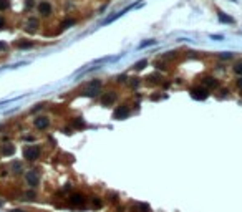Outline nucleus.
<instances>
[{
	"instance_id": "ddd939ff",
	"label": "nucleus",
	"mask_w": 242,
	"mask_h": 212,
	"mask_svg": "<svg viewBox=\"0 0 242 212\" xmlns=\"http://www.w3.org/2000/svg\"><path fill=\"white\" fill-rule=\"evenodd\" d=\"M90 204H91V209H101V207H103V200H101V197H98V196L91 197Z\"/></svg>"
},
{
	"instance_id": "aec40b11",
	"label": "nucleus",
	"mask_w": 242,
	"mask_h": 212,
	"mask_svg": "<svg viewBox=\"0 0 242 212\" xmlns=\"http://www.w3.org/2000/svg\"><path fill=\"white\" fill-rule=\"evenodd\" d=\"M73 126H75V128H83V126H85V121H83L81 118H75L73 119Z\"/></svg>"
},
{
	"instance_id": "6e6552de",
	"label": "nucleus",
	"mask_w": 242,
	"mask_h": 212,
	"mask_svg": "<svg viewBox=\"0 0 242 212\" xmlns=\"http://www.w3.org/2000/svg\"><path fill=\"white\" fill-rule=\"evenodd\" d=\"M118 100V94L114 93V91H108V93H104L103 96H101V104H104V106H108V104H113L114 101Z\"/></svg>"
},
{
	"instance_id": "5701e85b",
	"label": "nucleus",
	"mask_w": 242,
	"mask_h": 212,
	"mask_svg": "<svg viewBox=\"0 0 242 212\" xmlns=\"http://www.w3.org/2000/svg\"><path fill=\"white\" fill-rule=\"evenodd\" d=\"M25 197H27V200H33L35 199V192L33 190H28V192H25Z\"/></svg>"
},
{
	"instance_id": "72a5a7b5",
	"label": "nucleus",
	"mask_w": 242,
	"mask_h": 212,
	"mask_svg": "<svg viewBox=\"0 0 242 212\" xmlns=\"http://www.w3.org/2000/svg\"><path fill=\"white\" fill-rule=\"evenodd\" d=\"M27 7H28V8H31V7H33V2H31V0H27Z\"/></svg>"
},
{
	"instance_id": "39448f33",
	"label": "nucleus",
	"mask_w": 242,
	"mask_h": 212,
	"mask_svg": "<svg viewBox=\"0 0 242 212\" xmlns=\"http://www.w3.org/2000/svg\"><path fill=\"white\" fill-rule=\"evenodd\" d=\"M37 8H38V12H40V15H43V17H50L51 13H53V7H51V3L47 2V0H41Z\"/></svg>"
},
{
	"instance_id": "f257e3e1",
	"label": "nucleus",
	"mask_w": 242,
	"mask_h": 212,
	"mask_svg": "<svg viewBox=\"0 0 242 212\" xmlns=\"http://www.w3.org/2000/svg\"><path fill=\"white\" fill-rule=\"evenodd\" d=\"M40 154H41V149H40V146H37V144H30V146H27L25 149H23V157L30 162H35L38 157H40Z\"/></svg>"
},
{
	"instance_id": "cd10ccee",
	"label": "nucleus",
	"mask_w": 242,
	"mask_h": 212,
	"mask_svg": "<svg viewBox=\"0 0 242 212\" xmlns=\"http://www.w3.org/2000/svg\"><path fill=\"white\" fill-rule=\"evenodd\" d=\"M211 38H212V40H222L224 37H222V35H211Z\"/></svg>"
},
{
	"instance_id": "bb28decb",
	"label": "nucleus",
	"mask_w": 242,
	"mask_h": 212,
	"mask_svg": "<svg viewBox=\"0 0 242 212\" xmlns=\"http://www.w3.org/2000/svg\"><path fill=\"white\" fill-rule=\"evenodd\" d=\"M138 80L139 78H131V86H138V83H139Z\"/></svg>"
},
{
	"instance_id": "393cba45",
	"label": "nucleus",
	"mask_w": 242,
	"mask_h": 212,
	"mask_svg": "<svg viewBox=\"0 0 242 212\" xmlns=\"http://www.w3.org/2000/svg\"><path fill=\"white\" fill-rule=\"evenodd\" d=\"M75 23V20H65V22L61 23V28H68L70 25H73Z\"/></svg>"
},
{
	"instance_id": "c85d7f7f",
	"label": "nucleus",
	"mask_w": 242,
	"mask_h": 212,
	"mask_svg": "<svg viewBox=\"0 0 242 212\" xmlns=\"http://www.w3.org/2000/svg\"><path fill=\"white\" fill-rule=\"evenodd\" d=\"M126 78H128L126 75H120V76H118V81H120V83H121V81L124 83V81H126Z\"/></svg>"
},
{
	"instance_id": "7c9ffc66",
	"label": "nucleus",
	"mask_w": 242,
	"mask_h": 212,
	"mask_svg": "<svg viewBox=\"0 0 242 212\" xmlns=\"http://www.w3.org/2000/svg\"><path fill=\"white\" fill-rule=\"evenodd\" d=\"M236 84H237V88H239V90H242V76L236 81Z\"/></svg>"
},
{
	"instance_id": "9b49d317",
	"label": "nucleus",
	"mask_w": 242,
	"mask_h": 212,
	"mask_svg": "<svg viewBox=\"0 0 242 212\" xmlns=\"http://www.w3.org/2000/svg\"><path fill=\"white\" fill-rule=\"evenodd\" d=\"M40 27V22H38V18H35V17H30L28 20H27V30H30V31H35L37 28Z\"/></svg>"
},
{
	"instance_id": "dca6fc26",
	"label": "nucleus",
	"mask_w": 242,
	"mask_h": 212,
	"mask_svg": "<svg viewBox=\"0 0 242 212\" xmlns=\"http://www.w3.org/2000/svg\"><path fill=\"white\" fill-rule=\"evenodd\" d=\"M12 169H13V172L15 174H20V172H23V167H22V162H18V161H15L12 164Z\"/></svg>"
},
{
	"instance_id": "423d86ee",
	"label": "nucleus",
	"mask_w": 242,
	"mask_h": 212,
	"mask_svg": "<svg viewBox=\"0 0 242 212\" xmlns=\"http://www.w3.org/2000/svg\"><path fill=\"white\" fill-rule=\"evenodd\" d=\"M33 126L37 129H40V131L48 129V128H50V119H48L47 116H37V118L33 119Z\"/></svg>"
},
{
	"instance_id": "a211bd4d",
	"label": "nucleus",
	"mask_w": 242,
	"mask_h": 212,
	"mask_svg": "<svg viewBox=\"0 0 242 212\" xmlns=\"http://www.w3.org/2000/svg\"><path fill=\"white\" fill-rule=\"evenodd\" d=\"M86 88H94V90H100V88H101V80H93V81H90Z\"/></svg>"
},
{
	"instance_id": "f8f14e48",
	"label": "nucleus",
	"mask_w": 242,
	"mask_h": 212,
	"mask_svg": "<svg viewBox=\"0 0 242 212\" xmlns=\"http://www.w3.org/2000/svg\"><path fill=\"white\" fill-rule=\"evenodd\" d=\"M131 210H133V212H151V207H149L148 204L139 202V204H136V206H133Z\"/></svg>"
},
{
	"instance_id": "4468645a",
	"label": "nucleus",
	"mask_w": 242,
	"mask_h": 212,
	"mask_svg": "<svg viewBox=\"0 0 242 212\" xmlns=\"http://www.w3.org/2000/svg\"><path fill=\"white\" fill-rule=\"evenodd\" d=\"M146 66H148V60H139L138 63H134V65H133V70H136V71H141V70H144Z\"/></svg>"
},
{
	"instance_id": "412c9836",
	"label": "nucleus",
	"mask_w": 242,
	"mask_h": 212,
	"mask_svg": "<svg viewBox=\"0 0 242 212\" xmlns=\"http://www.w3.org/2000/svg\"><path fill=\"white\" fill-rule=\"evenodd\" d=\"M234 71H236L237 75L242 76V61H237L236 65H234Z\"/></svg>"
},
{
	"instance_id": "f03ea898",
	"label": "nucleus",
	"mask_w": 242,
	"mask_h": 212,
	"mask_svg": "<svg viewBox=\"0 0 242 212\" xmlns=\"http://www.w3.org/2000/svg\"><path fill=\"white\" fill-rule=\"evenodd\" d=\"M86 196L83 192H73V194H70V197H68V202L71 204L73 207H85V204H86Z\"/></svg>"
},
{
	"instance_id": "6ab92c4d",
	"label": "nucleus",
	"mask_w": 242,
	"mask_h": 212,
	"mask_svg": "<svg viewBox=\"0 0 242 212\" xmlns=\"http://www.w3.org/2000/svg\"><path fill=\"white\" fill-rule=\"evenodd\" d=\"M10 8V0H0V12H5Z\"/></svg>"
},
{
	"instance_id": "2eb2a0df",
	"label": "nucleus",
	"mask_w": 242,
	"mask_h": 212,
	"mask_svg": "<svg viewBox=\"0 0 242 212\" xmlns=\"http://www.w3.org/2000/svg\"><path fill=\"white\" fill-rule=\"evenodd\" d=\"M15 45L17 48H30V47H33V43L31 41H28V40H22V41H15Z\"/></svg>"
},
{
	"instance_id": "a878e982",
	"label": "nucleus",
	"mask_w": 242,
	"mask_h": 212,
	"mask_svg": "<svg viewBox=\"0 0 242 212\" xmlns=\"http://www.w3.org/2000/svg\"><path fill=\"white\" fill-rule=\"evenodd\" d=\"M220 58H222V60H230V58H232V53H229V51H224L222 55H220Z\"/></svg>"
},
{
	"instance_id": "9d476101",
	"label": "nucleus",
	"mask_w": 242,
	"mask_h": 212,
	"mask_svg": "<svg viewBox=\"0 0 242 212\" xmlns=\"http://www.w3.org/2000/svg\"><path fill=\"white\" fill-rule=\"evenodd\" d=\"M0 154L5 156V157L13 156V154H15V146H12V144H2V147H0Z\"/></svg>"
},
{
	"instance_id": "c9c22d12",
	"label": "nucleus",
	"mask_w": 242,
	"mask_h": 212,
	"mask_svg": "<svg viewBox=\"0 0 242 212\" xmlns=\"http://www.w3.org/2000/svg\"><path fill=\"white\" fill-rule=\"evenodd\" d=\"M10 212H23V210H22V209H12Z\"/></svg>"
},
{
	"instance_id": "b1692460",
	"label": "nucleus",
	"mask_w": 242,
	"mask_h": 212,
	"mask_svg": "<svg viewBox=\"0 0 242 212\" xmlns=\"http://www.w3.org/2000/svg\"><path fill=\"white\" fill-rule=\"evenodd\" d=\"M154 65H156V68H157V70H167L166 63H161V61H156V63H154Z\"/></svg>"
},
{
	"instance_id": "20e7f679",
	"label": "nucleus",
	"mask_w": 242,
	"mask_h": 212,
	"mask_svg": "<svg viewBox=\"0 0 242 212\" xmlns=\"http://www.w3.org/2000/svg\"><path fill=\"white\" fill-rule=\"evenodd\" d=\"M191 94L194 100H206L209 96V90L202 84V86H194L191 88Z\"/></svg>"
},
{
	"instance_id": "4be33fe9",
	"label": "nucleus",
	"mask_w": 242,
	"mask_h": 212,
	"mask_svg": "<svg viewBox=\"0 0 242 212\" xmlns=\"http://www.w3.org/2000/svg\"><path fill=\"white\" fill-rule=\"evenodd\" d=\"M156 43V40H148V41H143L141 45H139V48H144V47H149V45H154Z\"/></svg>"
},
{
	"instance_id": "f3484780",
	"label": "nucleus",
	"mask_w": 242,
	"mask_h": 212,
	"mask_svg": "<svg viewBox=\"0 0 242 212\" xmlns=\"http://www.w3.org/2000/svg\"><path fill=\"white\" fill-rule=\"evenodd\" d=\"M219 22H222V23H234V18H232V17H226L224 13H219Z\"/></svg>"
},
{
	"instance_id": "2f4dec72",
	"label": "nucleus",
	"mask_w": 242,
	"mask_h": 212,
	"mask_svg": "<svg viewBox=\"0 0 242 212\" xmlns=\"http://www.w3.org/2000/svg\"><path fill=\"white\" fill-rule=\"evenodd\" d=\"M5 48H7V45L3 41H0V51H5Z\"/></svg>"
},
{
	"instance_id": "0eeeda50",
	"label": "nucleus",
	"mask_w": 242,
	"mask_h": 212,
	"mask_svg": "<svg viewBox=\"0 0 242 212\" xmlns=\"http://www.w3.org/2000/svg\"><path fill=\"white\" fill-rule=\"evenodd\" d=\"M129 108L126 104H123V106H118L116 109H114V113H113V118L114 119H123V118H128L129 116Z\"/></svg>"
},
{
	"instance_id": "1a4fd4ad",
	"label": "nucleus",
	"mask_w": 242,
	"mask_h": 212,
	"mask_svg": "<svg viewBox=\"0 0 242 212\" xmlns=\"http://www.w3.org/2000/svg\"><path fill=\"white\" fill-rule=\"evenodd\" d=\"M202 84H204L207 90H212V88L219 86V81H217V78H214V76H206V78L202 80Z\"/></svg>"
},
{
	"instance_id": "c756f323",
	"label": "nucleus",
	"mask_w": 242,
	"mask_h": 212,
	"mask_svg": "<svg viewBox=\"0 0 242 212\" xmlns=\"http://www.w3.org/2000/svg\"><path fill=\"white\" fill-rule=\"evenodd\" d=\"M41 108H43V104H37V106H35L33 109H31V113H35V111H40Z\"/></svg>"
},
{
	"instance_id": "f704fd0d",
	"label": "nucleus",
	"mask_w": 242,
	"mask_h": 212,
	"mask_svg": "<svg viewBox=\"0 0 242 212\" xmlns=\"http://www.w3.org/2000/svg\"><path fill=\"white\" fill-rule=\"evenodd\" d=\"M23 139H27V141H33V137H31V136H23Z\"/></svg>"
},
{
	"instance_id": "7ed1b4c3",
	"label": "nucleus",
	"mask_w": 242,
	"mask_h": 212,
	"mask_svg": "<svg viewBox=\"0 0 242 212\" xmlns=\"http://www.w3.org/2000/svg\"><path fill=\"white\" fill-rule=\"evenodd\" d=\"M25 181L31 189H37L40 186V176L37 171H25Z\"/></svg>"
},
{
	"instance_id": "473e14b6",
	"label": "nucleus",
	"mask_w": 242,
	"mask_h": 212,
	"mask_svg": "<svg viewBox=\"0 0 242 212\" xmlns=\"http://www.w3.org/2000/svg\"><path fill=\"white\" fill-rule=\"evenodd\" d=\"M3 27H5V20H3L2 17H0V28H3Z\"/></svg>"
}]
</instances>
